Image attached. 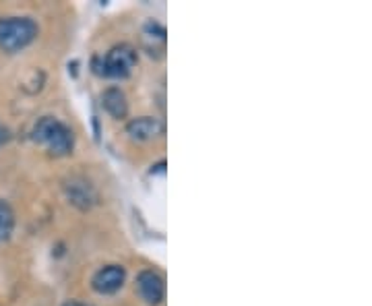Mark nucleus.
Wrapping results in <instances>:
<instances>
[{
    "label": "nucleus",
    "mask_w": 372,
    "mask_h": 306,
    "mask_svg": "<svg viewBox=\"0 0 372 306\" xmlns=\"http://www.w3.org/2000/svg\"><path fill=\"white\" fill-rule=\"evenodd\" d=\"M33 139L37 143H44L54 155H69L73 152V145H75L73 131L52 116H44L35 125Z\"/></svg>",
    "instance_id": "nucleus-1"
},
{
    "label": "nucleus",
    "mask_w": 372,
    "mask_h": 306,
    "mask_svg": "<svg viewBox=\"0 0 372 306\" xmlns=\"http://www.w3.org/2000/svg\"><path fill=\"white\" fill-rule=\"evenodd\" d=\"M37 35V25L27 17L0 19V50L12 54L27 48Z\"/></svg>",
    "instance_id": "nucleus-2"
},
{
    "label": "nucleus",
    "mask_w": 372,
    "mask_h": 306,
    "mask_svg": "<svg viewBox=\"0 0 372 306\" xmlns=\"http://www.w3.org/2000/svg\"><path fill=\"white\" fill-rule=\"evenodd\" d=\"M134 64H136V52L128 44L114 46L108 52L106 58L94 62V66H100V69H96L100 75H104V77H116V79L118 77H128L130 71L134 69Z\"/></svg>",
    "instance_id": "nucleus-3"
},
{
    "label": "nucleus",
    "mask_w": 372,
    "mask_h": 306,
    "mask_svg": "<svg viewBox=\"0 0 372 306\" xmlns=\"http://www.w3.org/2000/svg\"><path fill=\"white\" fill-rule=\"evenodd\" d=\"M136 288H139V294L143 296V300L147 305H159L166 296L163 278L157 271H151V269H145V271L139 273Z\"/></svg>",
    "instance_id": "nucleus-4"
},
{
    "label": "nucleus",
    "mask_w": 372,
    "mask_h": 306,
    "mask_svg": "<svg viewBox=\"0 0 372 306\" xmlns=\"http://www.w3.org/2000/svg\"><path fill=\"white\" fill-rule=\"evenodd\" d=\"M126 273L121 265H108L104 269H100L94 278V288L100 294H114L124 286Z\"/></svg>",
    "instance_id": "nucleus-5"
},
{
    "label": "nucleus",
    "mask_w": 372,
    "mask_h": 306,
    "mask_svg": "<svg viewBox=\"0 0 372 306\" xmlns=\"http://www.w3.org/2000/svg\"><path fill=\"white\" fill-rule=\"evenodd\" d=\"M126 133L134 139V141H151L155 139L157 135L163 133V127L157 118H149V116H143V118H134L128 123L126 127Z\"/></svg>",
    "instance_id": "nucleus-6"
},
{
    "label": "nucleus",
    "mask_w": 372,
    "mask_h": 306,
    "mask_svg": "<svg viewBox=\"0 0 372 306\" xmlns=\"http://www.w3.org/2000/svg\"><path fill=\"white\" fill-rule=\"evenodd\" d=\"M102 106L106 108V112H110L114 118H124L128 114V102L121 89L110 87L102 93Z\"/></svg>",
    "instance_id": "nucleus-7"
},
{
    "label": "nucleus",
    "mask_w": 372,
    "mask_h": 306,
    "mask_svg": "<svg viewBox=\"0 0 372 306\" xmlns=\"http://www.w3.org/2000/svg\"><path fill=\"white\" fill-rule=\"evenodd\" d=\"M15 228V213L12 209L0 199V242L8 240Z\"/></svg>",
    "instance_id": "nucleus-8"
},
{
    "label": "nucleus",
    "mask_w": 372,
    "mask_h": 306,
    "mask_svg": "<svg viewBox=\"0 0 372 306\" xmlns=\"http://www.w3.org/2000/svg\"><path fill=\"white\" fill-rule=\"evenodd\" d=\"M6 141H8V131L0 125V145H2V143H6Z\"/></svg>",
    "instance_id": "nucleus-9"
},
{
    "label": "nucleus",
    "mask_w": 372,
    "mask_h": 306,
    "mask_svg": "<svg viewBox=\"0 0 372 306\" xmlns=\"http://www.w3.org/2000/svg\"><path fill=\"white\" fill-rule=\"evenodd\" d=\"M64 306H87V305H81V303H69V305Z\"/></svg>",
    "instance_id": "nucleus-10"
}]
</instances>
